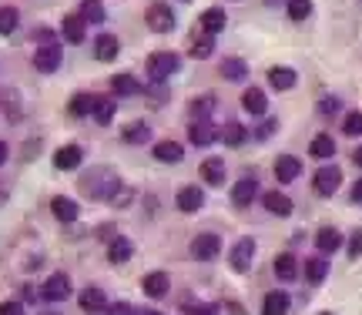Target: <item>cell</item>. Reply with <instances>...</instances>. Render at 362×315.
Returning <instances> with one entry per match:
<instances>
[{"label":"cell","instance_id":"cell-1","mask_svg":"<svg viewBox=\"0 0 362 315\" xmlns=\"http://www.w3.org/2000/svg\"><path fill=\"white\" fill-rule=\"evenodd\" d=\"M121 188V178L114 171H107V168H94L88 178H81V192L90 198H114V192Z\"/></svg>","mask_w":362,"mask_h":315},{"label":"cell","instance_id":"cell-2","mask_svg":"<svg viewBox=\"0 0 362 315\" xmlns=\"http://www.w3.org/2000/svg\"><path fill=\"white\" fill-rule=\"evenodd\" d=\"M178 67H181V58L175 54V51H154V54L148 58V77L154 81V84L168 81Z\"/></svg>","mask_w":362,"mask_h":315},{"label":"cell","instance_id":"cell-3","mask_svg":"<svg viewBox=\"0 0 362 315\" xmlns=\"http://www.w3.org/2000/svg\"><path fill=\"white\" fill-rule=\"evenodd\" d=\"M60 60H64L60 44L58 41H47V44L37 47V54H34V67H37L41 74H54V71L60 67Z\"/></svg>","mask_w":362,"mask_h":315},{"label":"cell","instance_id":"cell-4","mask_svg":"<svg viewBox=\"0 0 362 315\" xmlns=\"http://www.w3.org/2000/svg\"><path fill=\"white\" fill-rule=\"evenodd\" d=\"M339 185H342V171H339L335 165L319 168L316 178H312V188H316V195H322V198H332L335 192H339Z\"/></svg>","mask_w":362,"mask_h":315},{"label":"cell","instance_id":"cell-5","mask_svg":"<svg viewBox=\"0 0 362 315\" xmlns=\"http://www.w3.org/2000/svg\"><path fill=\"white\" fill-rule=\"evenodd\" d=\"M145 24L154 34H168V30H175V11L168 4H151L148 14H145Z\"/></svg>","mask_w":362,"mask_h":315},{"label":"cell","instance_id":"cell-6","mask_svg":"<svg viewBox=\"0 0 362 315\" xmlns=\"http://www.w3.org/2000/svg\"><path fill=\"white\" fill-rule=\"evenodd\" d=\"M255 262V239H239L232 245V255H228V265L235 272H248Z\"/></svg>","mask_w":362,"mask_h":315},{"label":"cell","instance_id":"cell-7","mask_svg":"<svg viewBox=\"0 0 362 315\" xmlns=\"http://www.w3.org/2000/svg\"><path fill=\"white\" fill-rule=\"evenodd\" d=\"M218 252H222V239L215 232H205L192 241V258H198V262H211Z\"/></svg>","mask_w":362,"mask_h":315},{"label":"cell","instance_id":"cell-8","mask_svg":"<svg viewBox=\"0 0 362 315\" xmlns=\"http://www.w3.org/2000/svg\"><path fill=\"white\" fill-rule=\"evenodd\" d=\"M41 295H44L47 302H64L67 295H71V279H67L64 272L51 275V279L44 282V288H41Z\"/></svg>","mask_w":362,"mask_h":315},{"label":"cell","instance_id":"cell-9","mask_svg":"<svg viewBox=\"0 0 362 315\" xmlns=\"http://www.w3.org/2000/svg\"><path fill=\"white\" fill-rule=\"evenodd\" d=\"M81 161H84V148L81 145H64L54 154V168L58 171H74V168H81Z\"/></svg>","mask_w":362,"mask_h":315},{"label":"cell","instance_id":"cell-10","mask_svg":"<svg viewBox=\"0 0 362 315\" xmlns=\"http://www.w3.org/2000/svg\"><path fill=\"white\" fill-rule=\"evenodd\" d=\"M175 205L192 215V211H198L205 205V192H201L198 185H185V188H178V195H175Z\"/></svg>","mask_w":362,"mask_h":315},{"label":"cell","instance_id":"cell-11","mask_svg":"<svg viewBox=\"0 0 362 315\" xmlns=\"http://www.w3.org/2000/svg\"><path fill=\"white\" fill-rule=\"evenodd\" d=\"M141 288H145L148 299H161V295H168V288H171V279H168L165 272H148Z\"/></svg>","mask_w":362,"mask_h":315},{"label":"cell","instance_id":"cell-12","mask_svg":"<svg viewBox=\"0 0 362 315\" xmlns=\"http://www.w3.org/2000/svg\"><path fill=\"white\" fill-rule=\"evenodd\" d=\"M316 248H319V255H332V252H339V248H342V232H339V228H319Z\"/></svg>","mask_w":362,"mask_h":315},{"label":"cell","instance_id":"cell-13","mask_svg":"<svg viewBox=\"0 0 362 315\" xmlns=\"http://www.w3.org/2000/svg\"><path fill=\"white\" fill-rule=\"evenodd\" d=\"M302 175V161L299 158H292V154H279V158H275V178L279 181H295Z\"/></svg>","mask_w":362,"mask_h":315},{"label":"cell","instance_id":"cell-14","mask_svg":"<svg viewBox=\"0 0 362 315\" xmlns=\"http://www.w3.org/2000/svg\"><path fill=\"white\" fill-rule=\"evenodd\" d=\"M188 138H192V145H198V148H208L211 141L218 138V131H215V124H211V121H192Z\"/></svg>","mask_w":362,"mask_h":315},{"label":"cell","instance_id":"cell-15","mask_svg":"<svg viewBox=\"0 0 362 315\" xmlns=\"http://www.w3.org/2000/svg\"><path fill=\"white\" fill-rule=\"evenodd\" d=\"M255 195H258V181L248 175V178H241L235 188H232V201L239 205V208H245V205H252L255 201Z\"/></svg>","mask_w":362,"mask_h":315},{"label":"cell","instance_id":"cell-16","mask_svg":"<svg viewBox=\"0 0 362 315\" xmlns=\"http://www.w3.org/2000/svg\"><path fill=\"white\" fill-rule=\"evenodd\" d=\"M60 30H64V41H67V44H81V41L88 37V24L81 20V14H67Z\"/></svg>","mask_w":362,"mask_h":315},{"label":"cell","instance_id":"cell-17","mask_svg":"<svg viewBox=\"0 0 362 315\" xmlns=\"http://www.w3.org/2000/svg\"><path fill=\"white\" fill-rule=\"evenodd\" d=\"M201 178H205V185H225V161L222 158H205L201 161Z\"/></svg>","mask_w":362,"mask_h":315},{"label":"cell","instance_id":"cell-18","mask_svg":"<svg viewBox=\"0 0 362 315\" xmlns=\"http://www.w3.org/2000/svg\"><path fill=\"white\" fill-rule=\"evenodd\" d=\"M262 205H265L272 215H279V218H288L292 208H295V205H292V198L282 195V192H269V195L262 198Z\"/></svg>","mask_w":362,"mask_h":315},{"label":"cell","instance_id":"cell-19","mask_svg":"<svg viewBox=\"0 0 362 315\" xmlns=\"http://www.w3.org/2000/svg\"><path fill=\"white\" fill-rule=\"evenodd\" d=\"M111 91L114 94H121V98H135V94H141V81H138L135 74H114L111 77Z\"/></svg>","mask_w":362,"mask_h":315},{"label":"cell","instance_id":"cell-20","mask_svg":"<svg viewBox=\"0 0 362 315\" xmlns=\"http://www.w3.org/2000/svg\"><path fill=\"white\" fill-rule=\"evenodd\" d=\"M51 208H54V215H58L64 225H71L77 215H81V205H77V201H71L67 195H58L54 201H51Z\"/></svg>","mask_w":362,"mask_h":315},{"label":"cell","instance_id":"cell-21","mask_svg":"<svg viewBox=\"0 0 362 315\" xmlns=\"http://www.w3.org/2000/svg\"><path fill=\"white\" fill-rule=\"evenodd\" d=\"M121 51V41L114 34H101L98 41H94V58L98 60H114Z\"/></svg>","mask_w":362,"mask_h":315},{"label":"cell","instance_id":"cell-22","mask_svg":"<svg viewBox=\"0 0 362 315\" xmlns=\"http://www.w3.org/2000/svg\"><path fill=\"white\" fill-rule=\"evenodd\" d=\"M241 107H245L248 114H265V111H269V98H265V91L248 88L245 94H241Z\"/></svg>","mask_w":362,"mask_h":315},{"label":"cell","instance_id":"cell-23","mask_svg":"<svg viewBox=\"0 0 362 315\" xmlns=\"http://www.w3.org/2000/svg\"><path fill=\"white\" fill-rule=\"evenodd\" d=\"M225 24H228V17L222 7H208V11L201 14V30H205L208 37H215L218 30H225Z\"/></svg>","mask_w":362,"mask_h":315},{"label":"cell","instance_id":"cell-24","mask_svg":"<svg viewBox=\"0 0 362 315\" xmlns=\"http://www.w3.org/2000/svg\"><path fill=\"white\" fill-rule=\"evenodd\" d=\"M154 158L165 161V165H178L181 158H185V148H181L178 141H158L154 145Z\"/></svg>","mask_w":362,"mask_h":315},{"label":"cell","instance_id":"cell-25","mask_svg":"<svg viewBox=\"0 0 362 315\" xmlns=\"http://www.w3.org/2000/svg\"><path fill=\"white\" fill-rule=\"evenodd\" d=\"M135 255V245H131V239H111V245H107V258L114 262V265H124L128 258Z\"/></svg>","mask_w":362,"mask_h":315},{"label":"cell","instance_id":"cell-26","mask_svg":"<svg viewBox=\"0 0 362 315\" xmlns=\"http://www.w3.org/2000/svg\"><path fill=\"white\" fill-rule=\"evenodd\" d=\"M288 305H292V299H288V292H269L265 295V305H262V315H286Z\"/></svg>","mask_w":362,"mask_h":315},{"label":"cell","instance_id":"cell-27","mask_svg":"<svg viewBox=\"0 0 362 315\" xmlns=\"http://www.w3.org/2000/svg\"><path fill=\"white\" fill-rule=\"evenodd\" d=\"M77 302H81V309H84V312H105L107 309V295L101 292V288H84Z\"/></svg>","mask_w":362,"mask_h":315},{"label":"cell","instance_id":"cell-28","mask_svg":"<svg viewBox=\"0 0 362 315\" xmlns=\"http://www.w3.org/2000/svg\"><path fill=\"white\" fill-rule=\"evenodd\" d=\"M218 138L225 141L228 148H239V145H245V141H248V131H245V124H239V121H228L225 128L218 131Z\"/></svg>","mask_w":362,"mask_h":315},{"label":"cell","instance_id":"cell-29","mask_svg":"<svg viewBox=\"0 0 362 315\" xmlns=\"http://www.w3.org/2000/svg\"><path fill=\"white\" fill-rule=\"evenodd\" d=\"M275 275H279L282 282H292V279L299 275V258L292 255V252H282V255L275 258Z\"/></svg>","mask_w":362,"mask_h":315},{"label":"cell","instance_id":"cell-30","mask_svg":"<svg viewBox=\"0 0 362 315\" xmlns=\"http://www.w3.org/2000/svg\"><path fill=\"white\" fill-rule=\"evenodd\" d=\"M295 81H299V77H295L292 67H272L269 71V84L275 91H292L295 88Z\"/></svg>","mask_w":362,"mask_h":315},{"label":"cell","instance_id":"cell-31","mask_svg":"<svg viewBox=\"0 0 362 315\" xmlns=\"http://www.w3.org/2000/svg\"><path fill=\"white\" fill-rule=\"evenodd\" d=\"M121 138H124L128 145H145V141H151V128L145 121H135V124H128V128L121 131Z\"/></svg>","mask_w":362,"mask_h":315},{"label":"cell","instance_id":"cell-32","mask_svg":"<svg viewBox=\"0 0 362 315\" xmlns=\"http://www.w3.org/2000/svg\"><path fill=\"white\" fill-rule=\"evenodd\" d=\"M326 272H329V262H326V255H316L305 262V279L312 282V286H319L322 279H326Z\"/></svg>","mask_w":362,"mask_h":315},{"label":"cell","instance_id":"cell-33","mask_svg":"<svg viewBox=\"0 0 362 315\" xmlns=\"http://www.w3.org/2000/svg\"><path fill=\"white\" fill-rule=\"evenodd\" d=\"M94 121L98 124H111V118H114V98H94Z\"/></svg>","mask_w":362,"mask_h":315},{"label":"cell","instance_id":"cell-34","mask_svg":"<svg viewBox=\"0 0 362 315\" xmlns=\"http://www.w3.org/2000/svg\"><path fill=\"white\" fill-rule=\"evenodd\" d=\"M81 20L84 24H101L105 20V4L101 0H84L81 4Z\"/></svg>","mask_w":362,"mask_h":315},{"label":"cell","instance_id":"cell-35","mask_svg":"<svg viewBox=\"0 0 362 315\" xmlns=\"http://www.w3.org/2000/svg\"><path fill=\"white\" fill-rule=\"evenodd\" d=\"M245 74H248V67H245V60L241 58H225L222 60V77H225V81H241Z\"/></svg>","mask_w":362,"mask_h":315},{"label":"cell","instance_id":"cell-36","mask_svg":"<svg viewBox=\"0 0 362 315\" xmlns=\"http://www.w3.org/2000/svg\"><path fill=\"white\" fill-rule=\"evenodd\" d=\"M67 111H71L74 118L90 114V111H94V94H74V98H71V105H67Z\"/></svg>","mask_w":362,"mask_h":315},{"label":"cell","instance_id":"cell-37","mask_svg":"<svg viewBox=\"0 0 362 315\" xmlns=\"http://www.w3.org/2000/svg\"><path fill=\"white\" fill-rule=\"evenodd\" d=\"M211 51H215V41H211L208 34H201V37H195V41H192V47H188V54H192V58H198V60L211 58Z\"/></svg>","mask_w":362,"mask_h":315},{"label":"cell","instance_id":"cell-38","mask_svg":"<svg viewBox=\"0 0 362 315\" xmlns=\"http://www.w3.org/2000/svg\"><path fill=\"white\" fill-rule=\"evenodd\" d=\"M309 151H312L316 158H332V154H335V141H332V135H316Z\"/></svg>","mask_w":362,"mask_h":315},{"label":"cell","instance_id":"cell-39","mask_svg":"<svg viewBox=\"0 0 362 315\" xmlns=\"http://www.w3.org/2000/svg\"><path fill=\"white\" fill-rule=\"evenodd\" d=\"M211 111H215V94H205V98L192 101V114H195V121H208Z\"/></svg>","mask_w":362,"mask_h":315},{"label":"cell","instance_id":"cell-40","mask_svg":"<svg viewBox=\"0 0 362 315\" xmlns=\"http://www.w3.org/2000/svg\"><path fill=\"white\" fill-rule=\"evenodd\" d=\"M17 24H20L17 7H0V34H14Z\"/></svg>","mask_w":362,"mask_h":315},{"label":"cell","instance_id":"cell-41","mask_svg":"<svg viewBox=\"0 0 362 315\" xmlns=\"http://www.w3.org/2000/svg\"><path fill=\"white\" fill-rule=\"evenodd\" d=\"M288 17L292 20H309L312 17V0H288Z\"/></svg>","mask_w":362,"mask_h":315},{"label":"cell","instance_id":"cell-42","mask_svg":"<svg viewBox=\"0 0 362 315\" xmlns=\"http://www.w3.org/2000/svg\"><path fill=\"white\" fill-rule=\"evenodd\" d=\"M342 131H346L349 138H359L362 135V111H352V114H346V121H342Z\"/></svg>","mask_w":362,"mask_h":315},{"label":"cell","instance_id":"cell-43","mask_svg":"<svg viewBox=\"0 0 362 315\" xmlns=\"http://www.w3.org/2000/svg\"><path fill=\"white\" fill-rule=\"evenodd\" d=\"M362 255V228L352 232V239H349V258H359Z\"/></svg>","mask_w":362,"mask_h":315},{"label":"cell","instance_id":"cell-44","mask_svg":"<svg viewBox=\"0 0 362 315\" xmlns=\"http://www.w3.org/2000/svg\"><path fill=\"white\" fill-rule=\"evenodd\" d=\"M131 198H135V192H131V188H118V192H114V198H111V205L124 208V205H131Z\"/></svg>","mask_w":362,"mask_h":315},{"label":"cell","instance_id":"cell-45","mask_svg":"<svg viewBox=\"0 0 362 315\" xmlns=\"http://www.w3.org/2000/svg\"><path fill=\"white\" fill-rule=\"evenodd\" d=\"M105 315H135V309L128 305V302H114V305H107Z\"/></svg>","mask_w":362,"mask_h":315},{"label":"cell","instance_id":"cell-46","mask_svg":"<svg viewBox=\"0 0 362 315\" xmlns=\"http://www.w3.org/2000/svg\"><path fill=\"white\" fill-rule=\"evenodd\" d=\"M339 111V98H322V105H319V114H335Z\"/></svg>","mask_w":362,"mask_h":315},{"label":"cell","instance_id":"cell-47","mask_svg":"<svg viewBox=\"0 0 362 315\" xmlns=\"http://www.w3.org/2000/svg\"><path fill=\"white\" fill-rule=\"evenodd\" d=\"M0 315H24V305H20V302H4V305H0Z\"/></svg>","mask_w":362,"mask_h":315},{"label":"cell","instance_id":"cell-48","mask_svg":"<svg viewBox=\"0 0 362 315\" xmlns=\"http://www.w3.org/2000/svg\"><path fill=\"white\" fill-rule=\"evenodd\" d=\"M188 315H218L215 312V305H192V309H185Z\"/></svg>","mask_w":362,"mask_h":315},{"label":"cell","instance_id":"cell-49","mask_svg":"<svg viewBox=\"0 0 362 315\" xmlns=\"http://www.w3.org/2000/svg\"><path fill=\"white\" fill-rule=\"evenodd\" d=\"M275 128H279V121H265V124H262V128H258V131H255V138H269L272 135V131H275Z\"/></svg>","mask_w":362,"mask_h":315},{"label":"cell","instance_id":"cell-50","mask_svg":"<svg viewBox=\"0 0 362 315\" xmlns=\"http://www.w3.org/2000/svg\"><path fill=\"white\" fill-rule=\"evenodd\" d=\"M352 201H356V205H362V178L352 185Z\"/></svg>","mask_w":362,"mask_h":315},{"label":"cell","instance_id":"cell-51","mask_svg":"<svg viewBox=\"0 0 362 315\" xmlns=\"http://www.w3.org/2000/svg\"><path fill=\"white\" fill-rule=\"evenodd\" d=\"M228 315H245V309H241L239 302H232V305H228Z\"/></svg>","mask_w":362,"mask_h":315},{"label":"cell","instance_id":"cell-52","mask_svg":"<svg viewBox=\"0 0 362 315\" xmlns=\"http://www.w3.org/2000/svg\"><path fill=\"white\" fill-rule=\"evenodd\" d=\"M4 161H7V145L0 141V165H4Z\"/></svg>","mask_w":362,"mask_h":315},{"label":"cell","instance_id":"cell-53","mask_svg":"<svg viewBox=\"0 0 362 315\" xmlns=\"http://www.w3.org/2000/svg\"><path fill=\"white\" fill-rule=\"evenodd\" d=\"M352 161H356V165L362 168V148H356V154H352Z\"/></svg>","mask_w":362,"mask_h":315},{"label":"cell","instance_id":"cell-54","mask_svg":"<svg viewBox=\"0 0 362 315\" xmlns=\"http://www.w3.org/2000/svg\"><path fill=\"white\" fill-rule=\"evenodd\" d=\"M41 315H60V312H41Z\"/></svg>","mask_w":362,"mask_h":315},{"label":"cell","instance_id":"cell-55","mask_svg":"<svg viewBox=\"0 0 362 315\" xmlns=\"http://www.w3.org/2000/svg\"><path fill=\"white\" fill-rule=\"evenodd\" d=\"M265 4H279V0H265Z\"/></svg>","mask_w":362,"mask_h":315},{"label":"cell","instance_id":"cell-56","mask_svg":"<svg viewBox=\"0 0 362 315\" xmlns=\"http://www.w3.org/2000/svg\"><path fill=\"white\" fill-rule=\"evenodd\" d=\"M322 315H335V312H322Z\"/></svg>","mask_w":362,"mask_h":315},{"label":"cell","instance_id":"cell-57","mask_svg":"<svg viewBox=\"0 0 362 315\" xmlns=\"http://www.w3.org/2000/svg\"><path fill=\"white\" fill-rule=\"evenodd\" d=\"M151 315H158V312H151Z\"/></svg>","mask_w":362,"mask_h":315}]
</instances>
